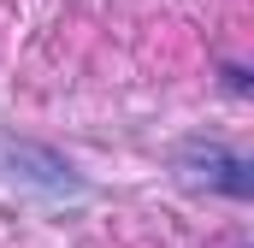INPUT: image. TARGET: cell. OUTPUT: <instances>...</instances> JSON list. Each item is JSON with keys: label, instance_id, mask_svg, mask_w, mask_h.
I'll return each mask as SVG.
<instances>
[{"label": "cell", "instance_id": "3957f363", "mask_svg": "<svg viewBox=\"0 0 254 248\" xmlns=\"http://www.w3.org/2000/svg\"><path fill=\"white\" fill-rule=\"evenodd\" d=\"M225 83H231V89L243 95V89H249V71H243V65H225Z\"/></svg>", "mask_w": 254, "mask_h": 248}, {"label": "cell", "instance_id": "7a4b0ae2", "mask_svg": "<svg viewBox=\"0 0 254 248\" xmlns=\"http://www.w3.org/2000/svg\"><path fill=\"white\" fill-rule=\"evenodd\" d=\"M0 160H6V172H12L24 189H36V195H48V201H77V195H89V178H83L65 154L42 148V142L0 136Z\"/></svg>", "mask_w": 254, "mask_h": 248}, {"label": "cell", "instance_id": "6da1fadb", "mask_svg": "<svg viewBox=\"0 0 254 248\" xmlns=\"http://www.w3.org/2000/svg\"><path fill=\"white\" fill-rule=\"evenodd\" d=\"M172 172H178L184 189H219L231 201L254 195V160L237 154V148H225V142H213V136H184L172 148Z\"/></svg>", "mask_w": 254, "mask_h": 248}]
</instances>
